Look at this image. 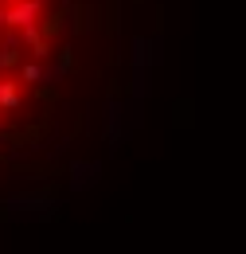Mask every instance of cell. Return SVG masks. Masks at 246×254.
Here are the masks:
<instances>
[{"label": "cell", "mask_w": 246, "mask_h": 254, "mask_svg": "<svg viewBox=\"0 0 246 254\" xmlns=\"http://www.w3.org/2000/svg\"><path fill=\"white\" fill-rule=\"evenodd\" d=\"M110 0H0V164L51 149L86 114Z\"/></svg>", "instance_id": "6da1fadb"}]
</instances>
